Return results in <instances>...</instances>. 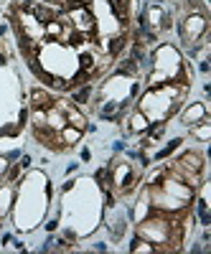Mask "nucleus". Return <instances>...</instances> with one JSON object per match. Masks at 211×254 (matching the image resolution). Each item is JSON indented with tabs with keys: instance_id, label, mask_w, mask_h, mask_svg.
Listing matches in <instances>:
<instances>
[{
	"instance_id": "0eeeda50",
	"label": "nucleus",
	"mask_w": 211,
	"mask_h": 254,
	"mask_svg": "<svg viewBox=\"0 0 211 254\" xmlns=\"http://www.w3.org/2000/svg\"><path fill=\"white\" fill-rule=\"evenodd\" d=\"M160 132H163V122H160V125H155V127L150 130V135L155 137V135H160Z\"/></svg>"
},
{
	"instance_id": "7ed1b4c3",
	"label": "nucleus",
	"mask_w": 211,
	"mask_h": 254,
	"mask_svg": "<svg viewBox=\"0 0 211 254\" xmlns=\"http://www.w3.org/2000/svg\"><path fill=\"white\" fill-rule=\"evenodd\" d=\"M64 109V112L66 115H69V119H71V125L76 127V130H84V117L79 115V112H76V109L74 107H61Z\"/></svg>"
},
{
	"instance_id": "20e7f679",
	"label": "nucleus",
	"mask_w": 211,
	"mask_h": 254,
	"mask_svg": "<svg viewBox=\"0 0 211 254\" xmlns=\"http://www.w3.org/2000/svg\"><path fill=\"white\" fill-rule=\"evenodd\" d=\"M125 46V36H117V38H112V43L107 46V51H109V56H115V53Z\"/></svg>"
},
{
	"instance_id": "423d86ee",
	"label": "nucleus",
	"mask_w": 211,
	"mask_h": 254,
	"mask_svg": "<svg viewBox=\"0 0 211 254\" xmlns=\"http://www.w3.org/2000/svg\"><path fill=\"white\" fill-rule=\"evenodd\" d=\"M87 99H89V86H84V89H79V92H76V102H87Z\"/></svg>"
},
{
	"instance_id": "39448f33",
	"label": "nucleus",
	"mask_w": 211,
	"mask_h": 254,
	"mask_svg": "<svg viewBox=\"0 0 211 254\" xmlns=\"http://www.w3.org/2000/svg\"><path fill=\"white\" fill-rule=\"evenodd\" d=\"M79 132H82V130H76V127H74V130H64V140H66V145H71V142L79 137Z\"/></svg>"
},
{
	"instance_id": "6e6552de",
	"label": "nucleus",
	"mask_w": 211,
	"mask_h": 254,
	"mask_svg": "<svg viewBox=\"0 0 211 254\" xmlns=\"http://www.w3.org/2000/svg\"><path fill=\"white\" fill-rule=\"evenodd\" d=\"M43 3H46V5L51 3V5H59V8H64V0H43Z\"/></svg>"
},
{
	"instance_id": "f03ea898",
	"label": "nucleus",
	"mask_w": 211,
	"mask_h": 254,
	"mask_svg": "<svg viewBox=\"0 0 211 254\" xmlns=\"http://www.w3.org/2000/svg\"><path fill=\"white\" fill-rule=\"evenodd\" d=\"M109 5H112L115 16L122 20V23H127V18H130V0H109Z\"/></svg>"
},
{
	"instance_id": "f257e3e1",
	"label": "nucleus",
	"mask_w": 211,
	"mask_h": 254,
	"mask_svg": "<svg viewBox=\"0 0 211 254\" xmlns=\"http://www.w3.org/2000/svg\"><path fill=\"white\" fill-rule=\"evenodd\" d=\"M31 99H33V107H36V109H43V112H49V109L56 107V99H51L46 92H41V89L33 92Z\"/></svg>"
}]
</instances>
